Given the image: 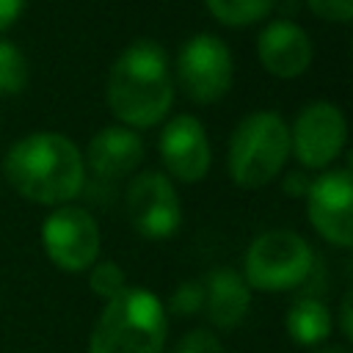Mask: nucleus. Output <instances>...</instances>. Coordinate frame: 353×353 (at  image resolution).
Masks as SVG:
<instances>
[{"mask_svg": "<svg viewBox=\"0 0 353 353\" xmlns=\"http://www.w3.org/2000/svg\"><path fill=\"white\" fill-rule=\"evenodd\" d=\"M8 185L44 207L69 204L85 185V160L61 132H30L11 143L3 160Z\"/></svg>", "mask_w": 353, "mask_h": 353, "instance_id": "nucleus-1", "label": "nucleus"}, {"mask_svg": "<svg viewBox=\"0 0 353 353\" xmlns=\"http://www.w3.org/2000/svg\"><path fill=\"white\" fill-rule=\"evenodd\" d=\"M105 97L124 127L143 130L163 121L174 102V77L165 50L149 39L132 41L110 66Z\"/></svg>", "mask_w": 353, "mask_h": 353, "instance_id": "nucleus-2", "label": "nucleus"}, {"mask_svg": "<svg viewBox=\"0 0 353 353\" xmlns=\"http://www.w3.org/2000/svg\"><path fill=\"white\" fill-rule=\"evenodd\" d=\"M168 336V312L163 301L143 287H124L105 301L88 353H163Z\"/></svg>", "mask_w": 353, "mask_h": 353, "instance_id": "nucleus-3", "label": "nucleus"}, {"mask_svg": "<svg viewBox=\"0 0 353 353\" xmlns=\"http://www.w3.org/2000/svg\"><path fill=\"white\" fill-rule=\"evenodd\" d=\"M287 157L290 127L273 110L248 113L229 138V176L237 188H265L284 171Z\"/></svg>", "mask_w": 353, "mask_h": 353, "instance_id": "nucleus-4", "label": "nucleus"}, {"mask_svg": "<svg viewBox=\"0 0 353 353\" xmlns=\"http://www.w3.org/2000/svg\"><path fill=\"white\" fill-rule=\"evenodd\" d=\"M314 268L312 245L290 232L270 229L251 240L243 259V279L259 292H287L301 287Z\"/></svg>", "mask_w": 353, "mask_h": 353, "instance_id": "nucleus-5", "label": "nucleus"}, {"mask_svg": "<svg viewBox=\"0 0 353 353\" xmlns=\"http://www.w3.org/2000/svg\"><path fill=\"white\" fill-rule=\"evenodd\" d=\"M234 66L229 47L212 33H196L176 58V80L190 102L212 105L232 88Z\"/></svg>", "mask_w": 353, "mask_h": 353, "instance_id": "nucleus-6", "label": "nucleus"}, {"mask_svg": "<svg viewBox=\"0 0 353 353\" xmlns=\"http://www.w3.org/2000/svg\"><path fill=\"white\" fill-rule=\"evenodd\" d=\"M41 245L58 270L83 273L99 256V226L88 210L61 204L41 223Z\"/></svg>", "mask_w": 353, "mask_h": 353, "instance_id": "nucleus-7", "label": "nucleus"}, {"mask_svg": "<svg viewBox=\"0 0 353 353\" xmlns=\"http://www.w3.org/2000/svg\"><path fill=\"white\" fill-rule=\"evenodd\" d=\"M124 210L132 229L146 240H165L182 223V204L176 188L160 171H143L130 182Z\"/></svg>", "mask_w": 353, "mask_h": 353, "instance_id": "nucleus-8", "label": "nucleus"}, {"mask_svg": "<svg viewBox=\"0 0 353 353\" xmlns=\"http://www.w3.org/2000/svg\"><path fill=\"white\" fill-rule=\"evenodd\" d=\"M345 141L347 121L331 102L306 105L290 130V152L306 168H328L342 154Z\"/></svg>", "mask_w": 353, "mask_h": 353, "instance_id": "nucleus-9", "label": "nucleus"}, {"mask_svg": "<svg viewBox=\"0 0 353 353\" xmlns=\"http://www.w3.org/2000/svg\"><path fill=\"white\" fill-rule=\"evenodd\" d=\"M306 215L323 240L339 248L353 243V182L347 168L323 171L309 182Z\"/></svg>", "mask_w": 353, "mask_h": 353, "instance_id": "nucleus-10", "label": "nucleus"}, {"mask_svg": "<svg viewBox=\"0 0 353 353\" xmlns=\"http://www.w3.org/2000/svg\"><path fill=\"white\" fill-rule=\"evenodd\" d=\"M160 157L168 171V179L185 185L201 182L212 163L204 124L188 113L174 116L160 132Z\"/></svg>", "mask_w": 353, "mask_h": 353, "instance_id": "nucleus-11", "label": "nucleus"}, {"mask_svg": "<svg viewBox=\"0 0 353 353\" xmlns=\"http://www.w3.org/2000/svg\"><path fill=\"white\" fill-rule=\"evenodd\" d=\"M256 55L259 63L273 77H298L312 63V41L306 30L290 19H276L265 25V30L256 39Z\"/></svg>", "mask_w": 353, "mask_h": 353, "instance_id": "nucleus-12", "label": "nucleus"}, {"mask_svg": "<svg viewBox=\"0 0 353 353\" xmlns=\"http://www.w3.org/2000/svg\"><path fill=\"white\" fill-rule=\"evenodd\" d=\"M88 168L102 179H119L132 174L143 160V141L132 127H102L91 141L83 157Z\"/></svg>", "mask_w": 353, "mask_h": 353, "instance_id": "nucleus-13", "label": "nucleus"}, {"mask_svg": "<svg viewBox=\"0 0 353 353\" xmlns=\"http://www.w3.org/2000/svg\"><path fill=\"white\" fill-rule=\"evenodd\" d=\"M204 284V312L210 323L221 331L237 328L251 306V287L232 268H215L201 281Z\"/></svg>", "mask_w": 353, "mask_h": 353, "instance_id": "nucleus-14", "label": "nucleus"}, {"mask_svg": "<svg viewBox=\"0 0 353 353\" xmlns=\"http://www.w3.org/2000/svg\"><path fill=\"white\" fill-rule=\"evenodd\" d=\"M284 325H287V334L298 342V345H320L328 339L331 334V312L323 301L317 298H298L287 314H284Z\"/></svg>", "mask_w": 353, "mask_h": 353, "instance_id": "nucleus-15", "label": "nucleus"}, {"mask_svg": "<svg viewBox=\"0 0 353 353\" xmlns=\"http://www.w3.org/2000/svg\"><path fill=\"white\" fill-rule=\"evenodd\" d=\"M204 3L218 22L229 28H240L268 17L276 0H204Z\"/></svg>", "mask_w": 353, "mask_h": 353, "instance_id": "nucleus-16", "label": "nucleus"}, {"mask_svg": "<svg viewBox=\"0 0 353 353\" xmlns=\"http://www.w3.org/2000/svg\"><path fill=\"white\" fill-rule=\"evenodd\" d=\"M28 83V61L17 44L0 39V97H14Z\"/></svg>", "mask_w": 353, "mask_h": 353, "instance_id": "nucleus-17", "label": "nucleus"}, {"mask_svg": "<svg viewBox=\"0 0 353 353\" xmlns=\"http://www.w3.org/2000/svg\"><path fill=\"white\" fill-rule=\"evenodd\" d=\"M88 287L94 295H99L102 301H110L116 298L124 287H127V276L124 270L113 262V259H105V262H94L88 268Z\"/></svg>", "mask_w": 353, "mask_h": 353, "instance_id": "nucleus-18", "label": "nucleus"}, {"mask_svg": "<svg viewBox=\"0 0 353 353\" xmlns=\"http://www.w3.org/2000/svg\"><path fill=\"white\" fill-rule=\"evenodd\" d=\"M201 306H204V284L201 281H185L171 292L165 312L185 317V314H196Z\"/></svg>", "mask_w": 353, "mask_h": 353, "instance_id": "nucleus-19", "label": "nucleus"}, {"mask_svg": "<svg viewBox=\"0 0 353 353\" xmlns=\"http://www.w3.org/2000/svg\"><path fill=\"white\" fill-rule=\"evenodd\" d=\"M174 353H223V345L210 328H193L176 342Z\"/></svg>", "mask_w": 353, "mask_h": 353, "instance_id": "nucleus-20", "label": "nucleus"}, {"mask_svg": "<svg viewBox=\"0 0 353 353\" xmlns=\"http://www.w3.org/2000/svg\"><path fill=\"white\" fill-rule=\"evenodd\" d=\"M312 14L328 22H350L353 19V0H306Z\"/></svg>", "mask_w": 353, "mask_h": 353, "instance_id": "nucleus-21", "label": "nucleus"}, {"mask_svg": "<svg viewBox=\"0 0 353 353\" xmlns=\"http://www.w3.org/2000/svg\"><path fill=\"white\" fill-rule=\"evenodd\" d=\"M22 8H25V0H0V33L17 22Z\"/></svg>", "mask_w": 353, "mask_h": 353, "instance_id": "nucleus-22", "label": "nucleus"}, {"mask_svg": "<svg viewBox=\"0 0 353 353\" xmlns=\"http://www.w3.org/2000/svg\"><path fill=\"white\" fill-rule=\"evenodd\" d=\"M284 190H290V193H295V196H306V190H309V179H306L303 174H287V179H284Z\"/></svg>", "mask_w": 353, "mask_h": 353, "instance_id": "nucleus-23", "label": "nucleus"}, {"mask_svg": "<svg viewBox=\"0 0 353 353\" xmlns=\"http://www.w3.org/2000/svg\"><path fill=\"white\" fill-rule=\"evenodd\" d=\"M339 314H342V334H345L347 339H353V323H350V292H345L342 306H339Z\"/></svg>", "mask_w": 353, "mask_h": 353, "instance_id": "nucleus-24", "label": "nucleus"}, {"mask_svg": "<svg viewBox=\"0 0 353 353\" xmlns=\"http://www.w3.org/2000/svg\"><path fill=\"white\" fill-rule=\"evenodd\" d=\"M314 353H347L342 345H325V347H317Z\"/></svg>", "mask_w": 353, "mask_h": 353, "instance_id": "nucleus-25", "label": "nucleus"}]
</instances>
